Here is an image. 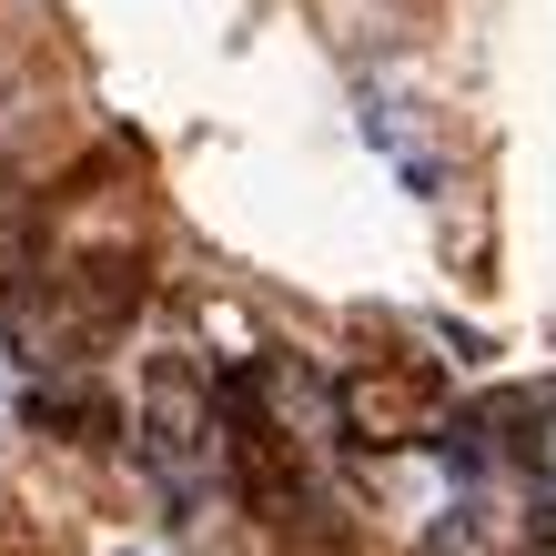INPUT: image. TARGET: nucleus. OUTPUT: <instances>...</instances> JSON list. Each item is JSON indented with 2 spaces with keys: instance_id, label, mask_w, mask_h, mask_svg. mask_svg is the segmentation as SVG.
<instances>
[{
  "instance_id": "f257e3e1",
  "label": "nucleus",
  "mask_w": 556,
  "mask_h": 556,
  "mask_svg": "<svg viewBox=\"0 0 556 556\" xmlns=\"http://www.w3.org/2000/svg\"><path fill=\"white\" fill-rule=\"evenodd\" d=\"M132 455L152 476V496L203 527L213 496H223V466H233V415H223V384H203L182 354H152L142 365V395H132Z\"/></svg>"
},
{
  "instance_id": "f03ea898",
  "label": "nucleus",
  "mask_w": 556,
  "mask_h": 556,
  "mask_svg": "<svg viewBox=\"0 0 556 556\" xmlns=\"http://www.w3.org/2000/svg\"><path fill=\"white\" fill-rule=\"evenodd\" d=\"M334 435L395 455V445H435L445 435V384L405 365V354H365L344 384H334Z\"/></svg>"
},
{
  "instance_id": "7ed1b4c3",
  "label": "nucleus",
  "mask_w": 556,
  "mask_h": 556,
  "mask_svg": "<svg viewBox=\"0 0 556 556\" xmlns=\"http://www.w3.org/2000/svg\"><path fill=\"white\" fill-rule=\"evenodd\" d=\"M365 142L395 152L415 192H435V182H445V162H435V142L415 132V102H405V91H365Z\"/></svg>"
},
{
  "instance_id": "20e7f679",
  "label": "nucleus",
  "mask_w": 556,
  "mask_h": 556,
  "mask_svg": "<svg viewBox=\"0 0 556 556\" xmlns=\"http://www.w3.org/2000/svg\"><path fill=\"white\" fill-rule=\"evenodd\" d=\"M30 283H41V213L0 182V314L30 304Z\"/></svg>"
},
{
  "instance_id": "39448f33",
  "label": "nucleus",
  "mask_w": 556,
  "mask_h": 556,
  "mask_svg": "<svg viewBox=\"0 0 556 556\" xmlns=\"http://www.w3.org/2000/svg\"><path fill=\"white\" fill-rule=\"evenodd\" d=\"M506 415L527 425V435H516V466H527V485H536V496H556V384H546V395H516Z\"/></svg>"
},
{
  "instance_id": "423d86ee",
  "label": "nucleus",
  "mask_w": 556,
  "mask_h": 556,
  "mask_svg": "<svg viewBox=\"0 0 556 556\" xmlns=\"http://www.w3.org/2000/svg\"><path fill=\"white\" fill-rule=\"evenodd\" d=\"M11 102H21V81H11V61H0V132H11Z\"/></svg>"
}]
</instances>
